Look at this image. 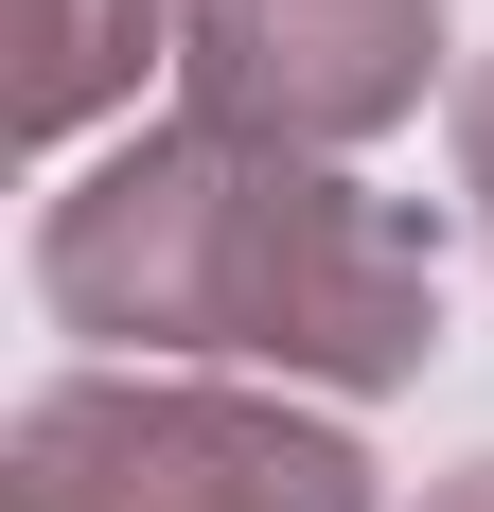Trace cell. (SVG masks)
Returning <instances> with one entry per match:
<instances>
[{
	"mask_svg": "<svg viewBox=\"0 0 494 512\" xmlns=\"http://www.w3.org/2000/svg\"><path fill=\"white\" fill-rule=\"evenodd\" d=\"M18 512H371L318 424L265 407H177V389H71L18 442Z\"/></svg>",
	"mask_w": 494,
	"mask_h": 512,
	"instance_id": "cell-2",
	"label": "cell"
},
{
	"mask_svg": "<svg viewBox=\"0 0 494 512\" xmlns=\"http://www.w3.org/2000/svg\"><path fill=\"white\" fill-rule=\"evenodd\" d=\"M459 159H477V195H494V89H477V106H459Z\"/></svg>",
	"mask_w": 494,
	"mask_h": 512,
	"instance_id": "cell-5",
	"label": "cell"
},
{
	"mask_svg": "<svg viewBox=\"0 0 494 512\" xmlns=\"http://www.w3.org/2000/svg\"><path fill=\"white\" fill-rule=\"evenodd\" d=\"M442 512H494V460H477V477H459V495H442Z\"/></svg>",
	"mask_w": 494,
	"mask_h": 512,
	"instance_id": "cell-6",
	"label": "cell"
},
{
	"mask_svg": "<svg viewBox=\"0 0 494 512\" xmlns=\"http://www.w3.org/2000/svg\"><path fill=\"white\" fill-rule=\"evenodd\" d=\"M195 89L230 142H353L424 89V0H212L195 18Z\"/></svg>",
	"mask_w": 494,
	"mask_h": 512,
	"instance_id": "cell-3",
	"label": "cell"
},
{
	"mask_svg": "<svg viewBox=\"0 0 494 512\" xmlns=\"http://www.w3.org/2000/svg\"><path fill=\"white\" fill-rule=\"evenodd\" d=\"M53 301L89 336H195V354H300V371H406L424 354V248L336 177H283L247 142H159L53 212Z\"/></svg>",
	"mask_w": 494,
	"mask_h": 512,
	"instance_id": "cell-1",
	"label": "cell"
},
{
	"mask_svg": "<svg viewBox=\"0 0 494 512\" xmlns=\"http://www.w3.org/2000/svg\"><path fill=\"white\" fill-rule=\"evenodd\" d=\"M142 18L159 0H36V124H71L106 71H142Z\"/></svg>",
	"mask_w": 494,
	"mask_h": 512,
	"instance_id": "cell-4",
	"label": "cell"
}]
</instances>
